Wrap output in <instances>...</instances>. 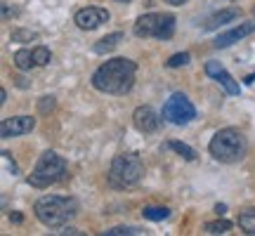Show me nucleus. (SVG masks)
<instances>
[{
    "mask_svg": "<svg viewBox=\"0 0 255 236\" xmlns=\"http://www.w3.org/2000/svg\"><path fill=\"white\" fill-rule=\"evenodd\" d=\"M144 234L142 227H132V225H121V227H111L104 232V236H139Z\"/></svg>",
    "mask_w": 255,
    "mask_h": 236,
    "instance_id": "obj_18",
    "label": "nucleus"
},
{
    "mask_svg": "<svg viewBox=\"0 0 255 236\" xmlns=\"http://www.w3.org/2000/svg\"><path fill=\"white\" fill-rule=\"evenodd\" d=\"M144 177V163L137 154H119L114 156V161L109 165L107 173V182L111 189H132L139 184V180Z\"/></svg>",
    "mask_w": 255,
    "mask_h": 236,
    "instance_id": "obj_4",
    "label": "nucleus"
},
{
    "mask_svg": "<svg viewBox=\"0 0 255 236\" xmlns=\"http://www.w3.org/2000/svg\"><path fill=\"white\" fill-rule=\"evenodd\" d=\"M121 40H123V33H121V31H116V33L104 36L102 40H97L92 50H95L97 55H107V52H111V50H116V47L121 45Z\"/></svg>",
    "mask_w": 255,
    "mask_h": 236,
    "instance_id": "obj_14",
    "label": "nucleus"
},
{
    "mask_svg": "<svg viewBox=\"0 0 255 236\" xmlns=\"http://www.w3.org/2000/svg\"><path fill=\"white\" fill-rule=\"evenodd\" d=\"M255 81V73H251V76H248V78H246V83H248V85H251V83H253Z\"/></svg>",
    "mask_w": 255,
    "mask_h": 236,
    "instance_id": "obj_31",
    "label": "nucleus"
},
{
    "mask_svg": "<svg viewBox=\"0 0 255 236\" xmlns=\"http://www.w3.org/2000/svg\"><path fill=\"white\" fill-rule=\"evenodd\" d=\"M163 2H168V5H175V7H177V5H184L187 0H163Z\"/></svg>",
    "mask_w": 255,
    "mask_h": 236,
    "instance_id": "obj_28",
    "label": "nucleus"
},
{
    "mask_svg": "<svg viewBox=\"0 0 255 236\" xmlns=\"http://www.w3.org/2000/svg\"><path fill=\"white\" fill-rule=\"evenodd\" d=\"M17 17V7H9V2H2V19Z\"/></svg>",
    "mask_w": 255,
    "mask_h": 236,
    "instance_id": "obj_25",
    "label": "nucleus"
},
{
    "mask_svg": "<svg viewBox=\"0 0 255 236\" xmlns=\"http://www.w3.org/2000/svg\"><path fill=\"white\" fill-rule=\"evenodd\" d=\"M163 118L173 125H187L196 118V109H194V104L189 102L187 95L173 92L163 104Z\"/></svg>",
    "mask_w": 255,
    "mask_h": 236,
    "instance_id": "obj_7",
    "label": "nucleus"
},
{
    "mask_svg": "<svg viewBox=\"0 0 255 236\" xmlns=\"http://www.w3.org/2000/svg\"><path fill=\"white\" fill-rule=\"evenodd\" d=\"M137 38H156V40H170L175 36V17L168 12H149L135 21Z\"/></svg>",
    "mask_w": 255,
    "mask_h": 236,
    "instance_id": "obj_6",
    "label": "nucleus"
},
{
    "mask_svg": "<svg viewBox=\"0 0 255 236\" xmlns=\"http://www.w3.org/2000/svg\"><path fill=\"white\" fill-rule=\"evenodd\" d=\"M5 102H7V92L0 90V104H5Z\"/></svg>",
    "mask_w": 255,
    "mask_h": 236,
    "instance_id": "obj_30",
    "label": "nucleus"
},
{
    "mask_svg": "<svg viewBox=\"0 0 255 236\" xmlns=\"http://www.w3.org/2000/svg\"><path fill=\"white\" fill-rule=\"evenodd\" d=\"M57 234H64V236H66V234H69V236H78L81 232H78L76 227H62L59 232H57Z\"/></svg>",
    "mask_w": 255,
    "mask_h": 236,
    "instance_id": "obj_26",
    "label": "nucleus"
},
{
    "mask_svg": "<svg viewBox=\"0 0 255 236\" xmlns=\"http://www.w3.org/2000/svg\"><path fill=\"white\" fill-rule=\"evenodd\" d=\"M206 73H208L210 78H215V81L225 88V92H227V95H239V83L229 76L227 69H225L220 62H208V64H206Z\"/></svg>",
    "mask_w": 255,
    "mask_h": 236,
    "instance_id": "obj_12",
    "label": "nucleus"
},
{
    "mask_svg": "<svg viewBox=\"0 0 255 236\" xmlns=\"http://www.w3.org/2000/svg\"><path fill=\"white\" fill-rule=\"evenodd\" d=\"M225 210H227V206H225V203H218V206H215V213H225Z\"/></svg>",
    "mask_w": 255,
    "mask_h": 236,
    "instance_id": "obj_29",
    "label": "nucleus"
},
{
    "mask_svg": "<svg viewBox=\"0 0 255 236\" xmlns=\"http://www.w3.org/2000/svg\"><path fill=\"white\" fill-rule=\"evenodd\" d=\"M189 62H191L189 52H177V55H173L168 62H165V66H168V69H180V66H187Z\"/></svg>",
    "mask_w": 255,
    "mask_h": 236,
    "instance_id": "obj_22",
    "label": "nucleus"
},
{
    "mask_svg": "<svg viewBox=\"0 0 255 236\" xmlns=\"http://www.w3.org/2000/svg\"><path fill=\"white\" fill-rule=\"evenodd\" d=\"M206 234H227L229 229H232V222L225 218H220V220H213V222H206Z\"/></svg>",
    "mask_w": 255,
    "mask_h": 236,
    "instance_id": "obj_19",
    "label": "nucleus"
},
{
    "mask_svg": "<svg viewBox=\"0 0 255 236\" xmlns=\"http://www.w3.org/2000/svg\"><path fill=\"white\" fill-rule=\"evenodd\" d=\"M116 2H128V0H116Z\"/></svg>",
    "mask_w": 255,
    "mask_h": 236,
    "instance_id": "obj_32",
    "label": "nucleus"
},
{
    "mask_svg": "<svg viewBox=\"0 0 255 236\" xmlns=\"http://www.w3.org/2000/svg\"><path fill=\"white\" fill-rule=\"evenodd\" d=\"M132 123H135V127L139 130V132L151 135V132H156V130H158V125H161V118H158V114H156L151 107H137L135 114H132Z\"/></svg>",
    "mask_w": 255,
    "mask_h": 236,
    "instance_id": "obj_10",
    "label": "nucleus"
},
{
    "mask_svg": "<svg viewBox=\"0 0 255 236\" xmlns=\"http://www.w3.org/2000/svg\"><path fill=\"white\" fill-rule=\"evenodd\" d=\"M109 12L104 7H83L76 12V17H73V24L81 28V31H95L97 26L102 24H107L109 21Z\"/></svg>",
    "mask_w": 255,
    "mask_h": 236,
    "instance_id": "obj_8",
    "label": "nucleus"
},
{
    "mask_svg": "<svg viewBox=\"0 0 255 236\" xmlns=\"http://www.w3.org/2000/svg\"><path fill=\"white\" fill-rule=\"evenodd\" d=\"M21 220H24V218L19 215L17 210H14V213H9V222H14V225H21Z\"/></svg>",
    "mask_w": 255,
    "mask_h": 236,
    "instance_id": "obj_27",
    "label": "nucleus"
},
{
    "mask_svg": "<svg viewBox=\"0 0 255 236\" xmlns=\"http://www.w3.org/2000/svg\"><path fill=\"white\" fill-rule=\"evenodd\" d=\"M9 38H12V43H31V40H38V33L31 28H14Z\"/></svg>",
    "mask_w": 255,
    "mask_h": 236,
    "instance_id": "obj_20",
    "label": "nucleus"
},
{
    "mask_svg": "<svg viewBox=\"0 0 255 236\" xmlns=\"http://www.w3.org/2000/svg\"><path fill=\"white\" fill-rule=\"evenodd\" d=\"M239 227L248 236H255V208H246L239 213Z\"/></svg>",
    "mask_w": 255,
    "mask_h": 236,
    "instance_id": "obj_16",
    "label": "nucleus"
},
{
    "mask_svg": "<svg viewBox=\"0 0 255 236\" xmlns=\"http://www.w3.org/2000/svg\"><path fill=\"white\" fill-rule=\"evenodd\" d=\"M168 149H173V151H177V154L182 156L184 161H194V158H196V151H194V149H191V146H187L184 144V142H168Z\"/></svg>",
    "mask_w": 255,
    "mask_h": 236,
    "instance_id": "obj_21",
    "label": "nucleus"
},
{
    "mask_svg": "<svg viewBox=\"0 0 255 236\" xmlns=\"http://www.w3.org/2000/svg\"><path fill=\"white\" fill-rule=\"evenodd\" d=\"M69 173V165L64 161L59 154L55 151H45V154L38 158L36 168L31 170L26 180L31 187H36V189H47V187H52L57 182H62Z\"/></svg>",
    "mask_w": 255,
    "mask_h": 236,
    "instance_id": "obj_5",
    "label": "nucleus"
},
{
    "mask_svg": "<svg viewBox=\"0 0 255 236\" xmlns=\"http://www.w3.org/2000/svg\"><path fill=\"white\" fill-rule=\"evenodd\" d=\"M12 62H14V66H17L19 71H31L33 66H36V62H33V50H17L14 52V57H12Z\"/></svg>",
    "mask_w": 255,
    "mask_h": 236,
    "instance_id": "obj_15",
    "label": "nucleus"
},
{
    "mask_svg": "<svg viewBox=\"0 0 255 236\" xmlns=\"http://www.w3.org/2000/svg\"><path fill=\"white\" fill-rule=\"evenodd\" d=\"M38 109L43 111V114L52 111V109H55V97H43V100H40V104H38Z\"/></svg>",
    "mask_w": 255,
    "mask_h": 236,
    "instance_id": "obj_24",
    "label": "nucleus"
},
{
    "mask_svg": "<svg viewBox=\"0 0 255 236\" xmlns=\"http://www.w3.org/2000/svg\"><path fill=\"white\" fill-rule=\"evenodd\" d=\"M33 127H36V118H31V116H12V118H5V120L0 123V137H2V139H9V137L28 135Z\"/></svg>",
    "mask_w": 255,
    "mask_h": 236,
    "instance_id": "obj_9",
    "label": "nucleus"
},
{
    "mask_svg": "<svg viewBox=\"0 0 255 236\" xmlns=\"http://www.w3.org/2000/svg\"><path fill=\"white\" fill-rule=\"evenodd\" d=\"M253 12H255V7H253Z\"/></svg>",
    "mask_w": 255,
    "mask_h": 236,
    "instance_id": "obj_33",
    "label": "nucleus"
},
{
    "mask_svg": "<svg viewBox=\"0 0 255 236\" xmlns=\"http://www.w3.org/2000/svg\"><path fill=\"white\" fill-rule=\"evenodd\" d=\"M50 50H47L45 45H36L33 47V62H36V66H45V64H50Z\"/></svg>",
    "mask_w": 255,
    "mask_h": 236,
    "instance_id": "obj_23",
    "label": "nucleus"
},
{
    "mask_svg": "<svg viewBox=\"0 0 255 236\" xmlns=\"http://www.w3.org/2000/svg\"><path fill=\"white\" fill-rule=\"evenodd\" d=\"M241 17V9L239 7H225L220 9V12H215L213 17L206 19V24H203V28L206 31H215V28L225 26V24H229V21H234V19Z\"/></svg>",
    "mask_w": 255,
    "mask_h": 236,
    "instance_id": "obj_13",
    "label": "nucleus"
},
{
    "mask_svg": "<svg viewBox=\"0 0 255 236\" xmlns=\"http://www.w3.org/2000/svg\"><path fill=\"white\" fill-rule=\"evenodd\" d=\"M255 31V21H246V24H239V26L229 28V31H225V33H220L218 38H215V43L213 45L218 47V50H222V47H229L234 45V43H239L241 38L251 36Z\"/></svg>",
    "mask_w": 255,
    "mask_h": 236,
    "instance_id": "obj_11",
    "label": "nucleus"
},
{
    "mask_svg": "<svg viewBox=\"0 0 255 236\" xmlns=\"http://www.w3.org/2000/svg\"><path fill=\"white\" fill-rule=\"evenodd\" d=\"M208 151L220 163H239L248 151V142L241 130H237V127H222V130H218L213 135Z\"/></svg>",
    "mask_w": 255,
    "mask_h": 236,
    "instance_id": "obj_2",
    "label": "nucleus"
},
{
    "mask_svg": "<svg viewBox=\"0 0 255 236\" xmlns=\"http://www.w3.org/2000/svg\"><path fill=\"white\" fill-rule=\"evenodd\" d=\"M36 218L50 229L64 227L78 213V201L71 196H43L33 206Z\"/></svg>",
    "mask_w": 255,
    "mask_h": 236,
    "instance_id": "obj_3",
    "label": "nucleus"
},
{
    "mask_svg": "<svg viewBox=\"0 0 255 236\" xmlns=\"http://www.w3.org/2000/svg\"><path fill=\"white\" fill-rule=\"evenodd\" d=\"M142 215H144L146 220H151V222H161V220H165L170 215V210L165 208V206H144Z\"/></svg>",
    "mask_w": 255,
    "mask_h": 236,
    "instance_id": "obj_17",
    "label": "nucleus"
},
{
    "mask_svg": "<svg viewBox=\"0 0 255 236\" xmlns=\"http://www.w3.org/2000/svg\"><path fill=\"white\" fill-rule=\"evenodd\" d=\"M137 76V64L126 57H114L92 73V88L104 95H126L132 90Z\"/></svg>",
    "mask_w": 255,
    "mask_h": 236,
    "instance_id": "obj_1",
    "label": "nucleus"
}]
</instances>
